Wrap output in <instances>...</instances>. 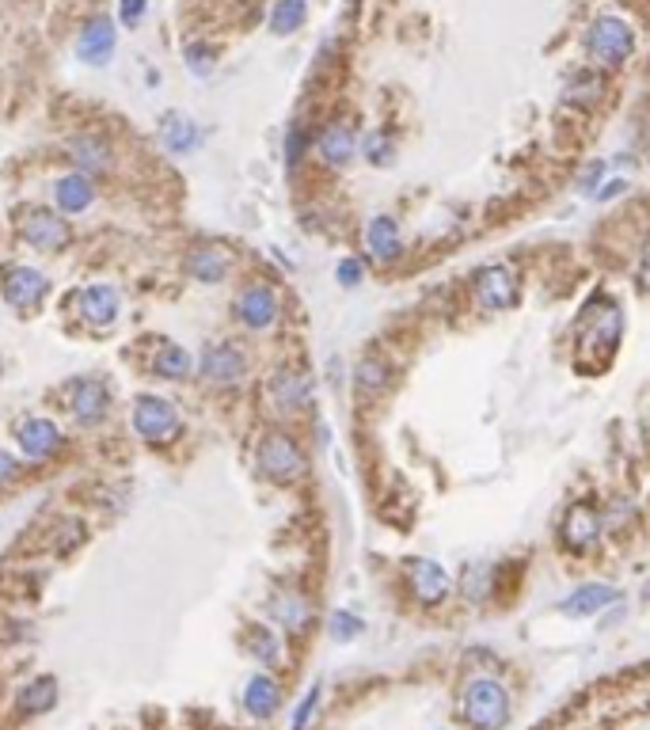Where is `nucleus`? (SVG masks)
Segmentation results:
<instances>
[{"label":"nucleus","instance_id":"19","mask_svg":"<svg viewBox=\"0 0 650 730\" xmlns=\"http://www.w3.org/2000/svg\"><path fill=\"white\" fill-rule=\"evenodd\" d=\"M80 312H84L88 324H111L118 316V293L111 286H88L80 293Z\"/></svg>","mask_w":650,"mask_h":730},{"label":"nucleus","instance_id":"25","mask_svg":"<svg viewBox=\"0 0 650 730\" xmlns=\"http://www.w3.org/2000/svg\"><path fill=\"white\" fill-rule=\"evenodd\" d=\"M354 130L350 126H327L324 137H320V156H324V164H335V168H343L346 160L354 156Z\"/></svg>","mask_w":650,"mask_h":730},{"label":"nucleus","instance_id":"15","mask_svg":"<svg viewBox=\"0 0 650 730\" xmlns=\"http://www.w3.org/2000/svg\"><path fill=\"white\" fill-rule=\"evenodd\" d=\"M16 438H20L23 453H27V457H35V461L50 457L61 442L58 426L50 423V419H27V423L16 426Z\"/></svg>","mask_w":650,"mask_h":730},{"label":"nucleus","instance_id":"35","mask_svg":"<svg viewBox=\"0 0 650 730\" xmlns=\"http://www.w3.org/2000/svg\"><path fill=\"white\" fill-rule=\"evenodd\" d=\"M316 704H320V685H312L305 700L297 704V711H293V730H305L308 723H312V711H316Z\"/></svg>","mask_w":650,"mask_h":730},{"label":"nucleus","instance_id":"18","mask_svg":"<svg viewBox=\"0 0 650 730\" xmlns=\"http://www.w3.org/2000/svg\"><path fill=\"white\" fill-rule=\"evenodd\" d=\"M107 404H111V396H107L103 381H84V385H77V396H73V415H77V423L96 426L107 415Z\"/></svg>","mask_w":650,"mask_h":730},{"label":"nucleus","instance_id":"21","mask_svg":"<svg viewBox=\"0 0 650 730\" xmlns=\"http://www.w3.org/2000/svg\"><path fill=\"white\" fill-rule=\"evenodd\" d=\"M270 613H274V620H278L286 632H305L308 624H312V605H308L301 594H274Z\"/></svg>","mask_w":650,"mask_h":730},{"label":"nucleus","instance_id":"26","mask_svg":"<svg viewBox=\"0 0 650 730\" xmlns=\"http://www.w3.org/2000/svg\"><path fill=\"white\" fill-rule=\"evenodd\" d=\"M69 156L77 160L84 172H92V175L111 168V153H107V145H103L99 137H77V141L69 145Z\"/></svg>","mask_w":650,"mask_h":730},{"label":"nucleus","instance_id":"14","mask_svg":"<svg viewBox=\"0 0 650 730\" xmlns=\"http://www.w3.org/2000/svg\"><path fill=\"white\" fill-rule=\"evenodd\" d=\"M270 396H274V404L286 407V411H301L312 400V381H308L305 373H297V369H282L270 381Z\"/></svg>","mask_w":650,"mask_h":730},{"label":"nucleus","instance_id":"41","mask_svg":"<svg viewBox=\"0 0 650 730\" xmlns=\"http://www.w3.org/2000/svg\"><path fill=\"white\" fill-rule=\"evenodd\" d=\"M639 286L650 293V244H647V251H643V263H639Z\"/></svg>","mask_w":650,"mask_h":730},{"label":"nucleus","instance_id":"38","mask_svg":"<svg viewBox=\"0 0 650 730\" xmlns=\"http://www.w3.org/2000/svg\"><path fill=\"white\" fill-rule=\"evenodd\" d=\"M187 58H191V65L194 69H198V73H206V69H210V50H206V46H187Z\"/></svg>","mask_w":650,"mask_h":730},{"label":"nucleus","instance_id":"33","mask_svg":"<svg viewBox=\"0 0 650 730\" xmlns=\"http://www.w3.org/2000/svg\"><path fill=\"white\" fill-rule=\"evenodd\" d=\"M392 153H396V145H392V137L388 134H369L365 137V156H369V164H392Z\"/></svg>","mask_w":650,"mask_h":730},{"label":"nucleus","instance_id":"3","mask_svg":"<svg viewBox=\"0 0 650 730\" xmlns=\"http://www.w3.org/2000/svg\"><path fill=\"white\" fill-rule=\"evenodd\" d=\"M586 50H590V58L597 65H624L631 58V50H635V31H631L628 20H620V16H601V20H593L590 35H586Z\"/></svg>","mask_w":650,"mask_h":730},{"label":"nucleus","instance_id":"32","mask_svg":"<svg viewBox=\"0 0 650 730\" xmlns=\"http://www.w3.org/2000/svg\"><path fill=\"white\" fill-rule=\"evenodd\" d=\"M248 651L259 658V662H267V666H274L278 658H282V651H278V643H274V635L267 632V628H248Z\"/></svg>","mask_w":650,"mask_h":730},{"label":"nucleus","instance_id":"8","mask_svg":"<svg viewBox=\"0 0 650 730\" xmlns=\"http://www.w3.org/2000/svg\"><path fill=\"white\" fill-rule=\"evenodd\" d=\"M559 537H563V544L571 552H590L597 537H601V510L593 502H574L567 510V518H563V533Z\"/></svg>","mask_w":650,"mask_h":730},{"label":"nucleus","instance_id":"20","mask_svg":"<svg viewBox=\"0 0 650 730\" xmlns=\"http://www.w3.org/2000/svg\"><path fill=\"white\" fill-rule=\"evenodd\" d=\"M229 267L232 259L221 248H213V244H202V248H194L187 255V270H191L198 282H221L229 274Z\"/></svg>","mask_w":650,"mask_h":730},{"label":"nucleus","instance_id":"42","mask_svg":"<svg viewBox=\"0 0 650 730\" xmlns=\"http://www.w3.org/2000/svg\"><path fill=\"white\" fill-rule=\"evenodd\" d=\"M289 164H297V156H301V130H289Z\"/></svg>","mask_w":650,"mask_h":730},{"label":"nucleus","instance_id":"43","mask_svg":"<svg viewBox=\"0 0 650 730\" xmlns=\"http://www.w3.org/2000/svg\"><path fill=\"white\" fill-rule=\"evenodd\" d=\"M624 187H628L624 179H609V187L601 191V198H612V194H620V191H624Z\"/></svg>","mask_w":650,"mask_h":730},{"label":"nucleus","instance_id":"12","mask_svg":"<svg viewBox=\"0 0 650 730\" xmlns=\"http://www.w3.org/2000/svg\"><path fill=\"white\" fill-rule=\"evenodd\" d=\"M46 289H50V282H46V274L35 267H16L8 278H4V297H8V305H16V308L39 305L42 297H46Z\"/></svg>","mask_w":650,"mask_h":730},{"label":"nucleus","instance_id":"5","mask_svg":"<svg viewBox=\"0 0 650 730\" xmlns=\"http://www.w3.org/2000/svg\"><path fill=\"white\" fill-rule=\"evenodd\" d=\"M259 464H263V472H267L270 480L289 483L305 472V453L286 434H270L267 442L259 445Z\"/></svg>","mask_w":650,"mask_h":730},{"label":"nucleus","instance_id":"29","mask_svg":"<svg viewBox=\"0 0 650 730\" xmlns=\"http://www.w3.org/2000/svg\"><path fill=\"white\" fill-rule=\"evenodd\" d=\"M388 377H392V369H388L381 358H365V362L358 365V373H354L362 396H381L384 388H388Z\"/></svg>","mask_w":650,"mask_h":730},{"label":"nucleus","instance_id":"39","mask_svg":"<svg viewBox=\"0 0 650 730\" xmlns=\"http://www.w3.org/2000/svg\"><path fill=\"white\" fill-rule=\"evenodd\" d=\"M16 472H20V464H16V457H8V453H4V449H0V483H4V480H12V476H16Z\"/></svg>","mask_w":650,"mask_h":730},{"label":"nucleus","instance_id":"24","mask_svg":"<svg viewBox=\"0 0 650 730\" xmlns=\"http://www.w3.org/2000/svg\"><path fill=\"white\" fill-rule=\"evenodd\" d=\"M54 194H58L61 213H80L84 206H92V194L96 191H92V179L88 175H61Z\"/></svg>","mask_w":650,"mask_h":730},{"label":"nucleus","instance_id":"40","mask_svg":"<svg viewBox=\"0 0 650 730\" xmlns=\"http://www.w3.org/2000/svg\"><path fill=\"white\" fill-rule=\"evenodd\" d=\"M601 172H605V164H601V160H597L593 168H586V175H582V191H593V187H597V179H601Z\"/></svg>","mask_w":650,"mask_h":730},{"label":"nucleus","instance_id":"36","mask_svg":"<svg viewBox=\"0 0 650 730\" xmlns=\"http://www.w3.org/2000/svg\"><path fill=\"white\" fill-rule=\"evenodd\" d=\"M141 12H145V0H118V20H122V27H137Z\"/></svg>","mask_w":650,"mask_h":730},{"label":"nucleus","instance_id":"2","mask_svg":"<svg viewBox=\"0 0 650 730\" xmlns=\"http://www.w3.org/2000/svg\"><path fill=\"white\" fill-rule=\"evenodd\" d=\"M460 715L464 723L476 730H502L506 719H510V692L502 689L491 677H479L464 689V700H460Z\"/></svg>","mask_w":650,"mask_h":730},{"label":"nucleus","instance_id":"37","mask_svg":"<svg viewBox=\"0 0 650 730\" xmlns=\"http://www.w3.org/2000/svg\"><path fill=\"white\" fill-rule=\"evenodd\" d=\"M339 282H343V286H358V282H362V263H358V259H343V263H339Z\"/></svg>","mask_w":650,"mask_h":730},{"label":"nucleus","instance_id":"22","mask_svg":"<svg viewBox=\"0 0 650 730\" xmlns=\"http://www.w3.org/2000/svg\"><path fill=\"white\" fill-rule=\"evenodd\" d=\"M278 704H282V689L270 681V677H251L248 689H244V708L255 715V719H270L274 711H278Z\"/></svg>","mask_w":650,"mask_h":730},{"label":"nucleus","instance_id":"10","mask_svg":"<svg viewBox=\"0 0 650 730\" xmlns=\"http://www.w3.org/2000/svg\"><path fill=\"white\" fill-rule=\"evenodd\" d=\"M244 354L229 343H217V346H206L202 350V358H198V373L210 381V385H225V381H236L240 373H244Z\"/></svg>","mask_w":650,"mask_h":730},{"label":"nucleus","instance_id":"23","mask_svg":"<svg viewBox=\"0 0 650 730\" xmlns=\"http://www.w3.org/2000/svg\"><path fill=\"white\" fill-rule=\"evenodd\" d=\"M160 137H164V145H168V153H194L198 149V141H202V134H198V126H194L191 118L183 115H168L164 118V126H160Z\"/></svg>","mask_w":650,"mask_h":730},{"label":"nucleus","instance_id":"1","mask_svg":"<svg viewBox=\"0 0 650 730\" xmlns=\"http://www.w3.org/2000/svg\"><path fill=\"white\" fill-rule=\"evenodd\" d=\"M624 339V312L612 297H593L582 312V335H578V365L601 369L612 362L616 346Z\"/></svg>","mask_w":650,"mask_h":730},{"label":"nucleus","instance_id":"4","mask_svg":"<svg viewBox=\"0 0 650 730\" xmlns=\"http://www.w3.org/2000/svg\"><path fill=\"white\" fill-rule=\"evenodd\" d=\"M134 430L145 438V442H172L175 430H179V415H175V407L168 400H160V396H141L134 407Z\"/></svg>","mask_w":650,"mask_h":730},{"label":"nucleus","instance_id":"16","mask_svg":"<svg viewBox=\"0 0 650 730\" xmlns=\"http://www.w3.org/2000/svg\"><path fill=\"white\" fill-rule=\"evenodd\" d=\"M616 586H609V582H590V586H578L559 609L567 616H593L601 613V609H609L612 601H616Z\"/></svg>","mask_w":650,"mask_h":730},{"label":"nucleus","instance_id":"30","mask_svg":"<svg viewBox=\"0 0 650 730\" xmlns=\"http://www.w3.org/2000/svg\"><path fill=\"white\" fill-rule=\"evenodd\" d=\"M156 373H160V377H172V381H183V377L191 373V354H187L183 346L164 343L160 346V354H156Z\"/></svg>","mask_w":650,"mask_h":730},{"label":"nucleus","instance_id":"7","mask_svg":"<svg viewBox=\"0 0 650 730\" xmlns=\"http://www.w3.org/2000/svg\"><path fill=\"white\" fill-rule=\"evenodd\" d=\"M407 582H411V594L419 597L422 605H441L453 590L449 571L434 559H407Z\"/></svg>","mask_w":650,"mask_h":730},{"label":"nucleus","instance_id":"6","mask_svg":"<svg viewBox=\"0 0 650 730\" xmlns=\"http://www.w3.org/2000/svg\"><path fill=\"white\" fill-rule=\"evenodd\" d=\"M472 289L483 308H514L521 301V282L510 267H483Z\"/></svg>","mask_w":650,"mask_h":730},{"label":"nucleus","instance_id":"31","mask_svg":"<svg viewBox=\"0 0 650 730\" xmlns=\"http://www.w3.org/2000/svg\"><path fill=\"white\" fill-rule=\"evenodd\" d=\"M601 96H605V80L597 77L593 69L571 77V84H567V99H571V103H582V107H593Z\"/></svg>","mask_w":650,"mask_h":730},{"label":"nucleus","instance_id":"28","mask_svg":"<svg viewBox=\"0 0 650 730\" xmlns=\"http://www.w3.org/2000/svg\"><path fill=\"white\" fill-rule=\"evenodd\" d=\"M54 700H58V681H54V677H39V681H31V685L23 689L20 708L27 711V715H42V711L54 708Z\"/></svg>","mask_w":650,"mask_h":730},{"label":"nucleus","instance_id":"34","mask_svg":"<svg viewBox=\"0 0 650 730\" xmlns=\"http://www.w3.org/2000/svg\"><path fill=\"white\" fill-rule=\"evenodd\" d=\"M362 632H365V624L354 613H346L343 609V613L331 616V635H335L339 643H350V639H358Z\"/></svg>","mask_w":650,"mask_h":730},{"label":"nucleus","instance_id":"13","mask_svg":"<svg viewBox=\"0 0 650 730\" xmlns=\"http://www.w3.org/2000/svg\"><path fill=\"white\" fill-rule=\"evenodd\" d=\"M236 316L244 320L248 327H270L278 320V297H274V289L267 286H251L240 293V301H236Z\"/></svg>","mask_w":650,"mask_h":730},{"label":"nucleus","instance_id":"11","mask_svg":"<svg viewBox=\"0 0 650 730\" xmlns=\"http://www.w3.org/2000/svg\"><path fill=\"white\" fill-rule=\"evenodd\" d=\"M115 54V23L111 20H92L77 39V58L88 61V65H107Z\"/></svg>","mask_w":650,"mask_h":730},{"label":"nucleus","instance_id":"9","mask_svg":"<svg viewBox=\"0 0 650 730\" xmlns=\"http://www.w3.org/2000/svg\"><path fill=\"white\" fill-rule=\"evenodd\" d=\"M23 236H27V244H35L39 251H58L69 244V225L61 221L58 213L31 210L23 217Z\"/></svg>","mask_w":650,"mask_h":730},{"label":"nucleus","instance_id":"17","mask_svg":"<svg viewBox=\"0 0 650 730\" xmlns=\"http://www.w3.org/2000/svg\"><path fill=\"white\" fill-rule=\"evenodd\" d=\"M365 244H369L377 263H392L400 255V225L392 217H373L369 229H365Z\"/></svg>","mask_w":650,"mask_h":730},{"label":"nucleus","instance_id":"27","mask_svg":"<svg viewBox=\"0 0 650 730\" xmlns=\"http://www.w3.org/2000/svg\"><path fill=\"white\" fill-rule=\"evenodd\" d=\"M308 16V0H274L270 8V31L274 35H293Z\"/></svg>","mask_w":650,"mask_h":730}]
</instances>
